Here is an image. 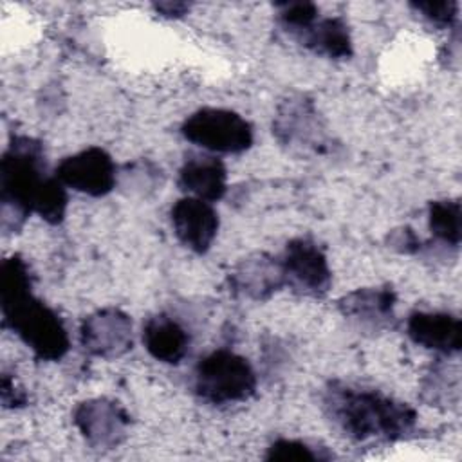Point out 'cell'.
Here are the masks:
<instances>
[{
	"label": "cell",
	"mask_w": 462,
	"mask_h": 462,
	"mask_svg": "<svg viewBox=\"0 0 462 462\" xmlns=\"http://www.w3.org/2000/svg\"><path fill=\"white\" fill-rule=\"evenodd\" d=\"M267 460H319V457L309 444L303 440H294V439H278L274 440L265 455Z\"/></svg>",
	"instance_id": "21"
},
{
	"label": "cell",
	"mask_w": 462,
	"mask_h": 462,
	"mask_svg": "<svg viewBox=\"0 0 462 462\" xmlns=\"http://www.w3.org/2000/svg\"><path fill=\"white\" fill-rule=\"evenodd\" d=\"M430 229L444 244L457 247L462 238V209L458 199L433 200L430 204Z\"/></svg>",
	"instance_id": "18"
},
{
	"label": "cell",
	"mask_w": 462,
	"mask_h": 462,
	"mask_svg": "<svg viewBox=\"0 0 462 462\" xmlns=\"http://www.w3.org/2000/svg\"><path fill=\"white\" fill-rule=\"evenodd\" d=\"M422 18H426L435 27H449L457 20L458 2L453 0H428L410 4Z\"/></svg>",
	"instance_id": "20"
},
{
	"label": "cell",
	"mask_w": 462,
	"mask_h": 462,
	"mask_svg": "<svg viewBox=\"0 0 462 462\" xmlns=\"http://www.w3.org/2000/svg\"><path fill=\"white\" fill-rule=\"evenodd\" d=\"M395 300V292L390 285L363 287L345 294L337 301V307L345 318H350L363 327L379 328L392 321Z\"/></svg>",
	"instance_id": "15"
},
{
	"label": "cell",
	"mask_w": 462,
	"mask_h": 462,
	"mask_svg": "<svg viewBox=\"0 0 462 462\" xmlns=\"http://www.w3.org/2000/svg\"><path fill=\"white\" fill-rule=\"evenodd\" d=\"M2 402L5 408H18L23 406L27 402V395L23 393V390L14 386V381L9 379L7 374L2 375Z\"/></svg>",
	"instance_id": "22"
},
{
	"label": "cell",
	"mask_w": 462,
	"mask_h": 462,
	"mask_svg": "<svg viewBox=\"0 0 462 462\" xmlns=\"http://www.w3.org/2000/svg\"><path fill=\"white\" fill-rule=\"evenodd\" d=\"M179 186L189 197L215 202L226 195L227 170L213 155H191L179 170Z\"/></svg>",
	"instance_id": "14"
},
{
	"label": "cell",
	"mask_w": 462,
	"mask_h": 462,
	"mask_svg": "<svg viewBox=\"0 0 462 462\" xmlns=\"http://www.w3.org/2000/svg\"><path fill=\"white\" fill-rule=\"evenodd\" d=\"M294 38H298L316 54L327 58L341 60L352 56V36L346 22L339 16L318 18L310 27Z\"/></svg>",
	"instance_id": "17"
},
{
	"label": "cell",
	"mask_w": 462,
	"mask_h": 462,
	"mask_svg": "<svg viewBox=\"0 0 462 462\" xmlns=\"http://www.w3.org/2000/svg\"><path fill=\"white\" fill-rule=\"evenodd\" d=\"M330 420L354 440H397L413 431L417 411L377 390L332 383L323 395Z\"/></svg>",
	"instance_id": "2"
},
{
	"label": "cell",
	"mask_w": 462,
	"mask_h": 462,
	"mask_svg": "<svg viewBox=\"0 0 462 462\" xmlns=\"http://www.w3.org/2000/svg\"><path fill=\"white\" fill-rule=\"evenodd\" d=\"M74 424L92 448L110 449L125 440L130 417L117 401L97 397L78 404Z\"/></svg>",
	"instance_id": "9"
},
{
	"label": "cell",
	"mask_w": 462,
	"mask_h": 462,
	"mask_svg": "<svg viewBox=\"0 0 462 462\" xmlns=\"http://www.w3.org/2000/svg\"><path fill=\"white\" fill-rule=\"evenodd\" d=\"M171 226L179 242L193 253H206L218 231V215L211 202L197 197L179 199L171 206Z\"/></svg>",
	"instance_id": "10"
},
{
	"label": "cell",
	"mask_w": 462,
	"mask_h": 462,
	"mask_svg": "<svg viewBox=\"0 0 462 462\" xmlns=\"http://www.w3.org/2000/svg\"><path fill=\"white\" fill-rule=\"evenodd\" d=\"M280 262L285 285L292 291L312 298H321L328 292L332 273L327 254L314 240L303 236L291 240Z\"/></svg>",
	"instance_id": "6"
},
{
	"label": "cell",
	"mask_w": 462,
	"mask_h": 462,
	"mask_svg": "<svg viewBox=\"0 0 462 462\" xmlns=\"http://www.w3.org/2000/svg\"><path fill=\"white\" fill-rule=\"evenodd\" d=\"M79 339L83 348L96 357H121L134 345L132 319L114 307L99 309L83 319Z\"/></svg>",
	"instance_id": "8"
},
{
	"label": "cell",
	"mask_w": 462,
	"mask_h": 462,
	"mask_svg": "<svg viewBox=\"0 0 462 462\" xmlns=\"http://www.w3.org/2000/svg\"><path fill=\"white\" fill-rule=\"evenodd\" d=\"M256 390V374L251 363L227 348L204 356L195 368V392L211 404L247 401Z\"/></svg>",
	"instance_id": "4"
},
{
	"label": "cell",
	"mask_w": 462,
	"mask_h": 462,
	"mask_svg": "<svg viewBox=\"0 0 462 462\" xmlns=\"http://www.w3.org/2000/svg\"><path fill=\"white\" fill-rule=\"evenodd\" d=\"M49 179L42 143L25 135L14 137L0 161V217L5 233L22 227Z\"/></svg>",
	"instance_id": "3"
},
{
	"label": "cell",
	"mask_w": 462,
	"mask_h": 462,
	"mask_svg": "<svg viewBox=\"0 0 462 462\" xmlns=\"http://www.w3.org/2000/svg\"><path fill=\"white\" fill-rule=\"evenodd\" d=\"M283 285L282 262L265 253L244 258L229 274V287L233 292L251 300H267Z\"/></svg>",
	"instance_id": "11"
},
{
	"label": "cell",
	"mask_w": 462,
	"mask_h": 462,
	"mask_svg": "<svg viewBox=\"0 0 462 462\" xmlns=\"http://www.w3.org/2000/svg\"><path fill=\"white\" fill-rule=\"evenodd\" d=\"M63 186L90 197H103L116 186V164L108 152L99 146H88L65 157L54 173Z\"/></svg>",
	"instance_id": "7"
},
{
	"label": "cell",
	"mask_w": 462,
	"mask_h": 462,
	"mask_svg": "<svg viewBox=\"0 0 462 462\" xmlns=\"http://www.w3.org/2000/svg\"><path fill=\"white\" fill-rule=\"evenodd\" d=\"M406 330L413 343L446 356L462 348V323L448 312H411Z\"/></svg>",
	"instance_id": "13"
},
{
	"label": "cell",
	"mask_w": 462,
	"mask_h": 462,
	"mask_svg": "<svg viewBox=\"0 0 462 462\" xmlns=\"http://www.w3.org/2000/svg\"><path fill=\"white\" fill-rule=\"evenodd\" d=\"M180 132L189 143L218 153H242L253 144L249 121L227 108H200L186 117Z\"/></svg>",
	"instance_id": "5"
},
{
	"label": "cell",
	"mask_w": 462,
	"mask_h": 462,
	"mask_svg": "<svg viewBox=\"0 0 462 462\" xmlns=\"http://www.w3.org/2000/svg\"><path fill=\"white\" fill-rule=\"evenodd\" d=\"M25 260L13 254L0 269V307L9 327L42 361H60L70 346L60 316L32 294Z\"/></svg>",
	"instance_id": "1"
},
{
	"label": "cell",
	"mask_w": 462,
	"mask_h": 462,
	"mask_svg": "<svg viewBox=\"0 0 462 462\" xmlns=\"http://www.w3.org/2000/svg\"><path fill=\"white\" fill-rule=\"evenodd\" d=\"M276 9L283 29L292 36L303 32L319 18V11L312 2H280Z\"/></svg>",
	"instance_id": "19"
},
{
	"label": "cell",
	"mask_w": 462,
	"mask_h": 462,
	"mask_svg": "<svg viewBox=\"0 0 462 462\" xmlns=\"http://www.w3.org/2000/svg\"><path fill=\"white\" fill-rule=\"evenodd\" d=\"M189 7L191 5L186 2H155L153 4V9L166 18H180L189 11Z\"/></svg>",
	"instance_id": "24"
},
{
	"label": "cell",
	"mask_w": 462,
	"mask_h": 462,
	"mask_svg": "<svg viewBox=\"0 0 462 462\" xmlns=\"http://www.w3.org/2000/svg\"><path fill=\"white\" fill-rule=\"evenodd\" d=\"M143 343L152 357L168 365L180 363L189 350L186 328L166 314H157L144 323Z\"/></svg>",
	"instance_id": "16"
},
{
	"label": "cell",
	"mask_w": 462,
	"mask_h": 462,
	"mask_svg": "<svg viewBox=\"0 0 462 462\" xmlns=\"http://www.w3.org/2000/svg\"><path fill=\"white\" fill-rule=\"evenodd\" d=\"M390 244L402 253H413L420 247V240L410 227H402V229H397L395 233H392Z\"/></svg>",
	"instance_id": "23"
},
{
	"label": "cell",
	"mask_w": 462,
	"mask_h": 462,
	"mask_svg": "<svg viewBox=\"0 0 462 462\" xmlns=\"http://www.w3.org/2000/svg\"><path fill=\"white\" fill-rule=\"evenodd\" d=\"M273 128L283 144L312 146L314 150L325 144V135L319 126L314 105L305 97L287 99L280 106Z\"/></svg>",
	"instance_id": "12"
}]
</instances>
